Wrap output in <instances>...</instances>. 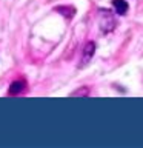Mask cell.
<instances>
[{
	"label": "cell",
	"instance_id": "cell-3",
	"mask_svg": "<svg viewBox=\"0 0 143 148\" xmlns=\"http://www.w3.org/2000/svg\"><path fill=\"white\" fill-rule=\"evenodd\" d=\"M23 86H25V83L20 82V80L11 83V86H9V94H18V92L23 90Z\"/></svg>",
	"mask_w": 143,
	"mask_h": 148
},
{
	"label": "cell",
	"instance_id": "cell-2",
	"mask_svg": "<svg viewBox=\"0 0 143 148\" xmlns=\"http://www.w3.org/2000/svg\"><path fill=\"white\" fill-rule=\"evenodd\" d=\"M94 51H95V43L94 42H89L86 46H85V51H83V63H86L88 60H89L92 56H94Z\"/></svg>",
	"mask_w": 143,
	"mask_h": 148
},
{
	"label": "cell",
	"instance_id": "cell-1",
	"mask_svg": "<svg viewBox=\"0 0 143 148\" xmlns=\"http://www.w3.org/2000/svg\"><path fill=\"white\" fill-rule=\"evenodd\" d=\"M112 6L114 9L117 11V14H120V16H123V14H126L128 11V2H125V0H112Z\"/></svg>",
	"mask_w": 143,
	"mask_h": 148
}]
</instances>
